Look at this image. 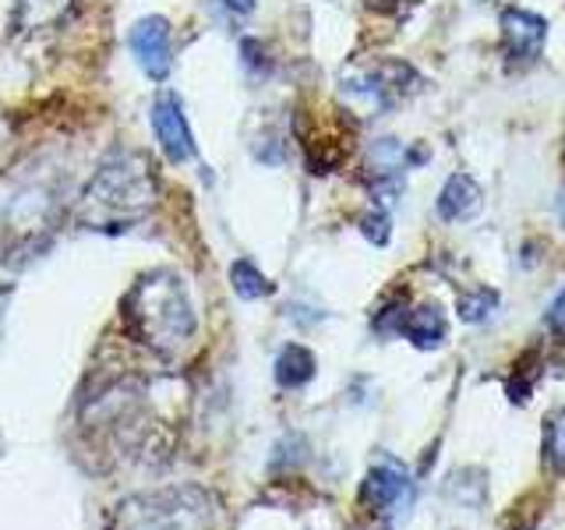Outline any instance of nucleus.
Instances as JSON below:
<instances>
[{
  "mask_svg": "<svg viewBox=\"0 0 565 530\" xmlns=\"http://www.w3.org/2000/svg\"><path fill=\"white\" fill-rule=\"evenodd\" d=\"M82 424L93 442L106 446L114 456H138L149 464L152 453H163L170 446L167 424L159 421V411L149 403V382L135 375H120L99 385L96 396L85 403Z\"/></svg>",
  "mask_w": 565,
  "mask_h": 530,
  "instance_id": "obj_1",
  "label": "nucleus"
},
{
  "mask_svg": "<svg viewBox=\"0 0 565 530\" xmlns=\"http://www.w3.org/2000/svg\"><path fill=\"white\" fill-rule=\"evenodd\" d=\"M156 199L159 181L152 159L146 152H114L85 184L75 205V220L85 230L117 234V230H131L138 220H146Z\"/></svg>",
  "mask_w": 565,
  "mask_h": 530,
  "instance_id": "obj_2",
  "label": "nucleus"
},
{
  "mask_svg": "<svg viewBox=\"0 0 565 530\" xmlns=\"http://www.w3.org/2000/svg\"><path fill=\"white\" fill-rule=\"evenodd\" d=\"M120 322L135 343L149 347L159 358L184 350L199 329L184 279L170 269H152L131 283L120 300Z\"/></svg>",
  "mask_w": 565,
  "mask_h": 530,
  "instance_id": "obj_3",
  "label": "nucleus"
},
{
  "mask_svg": "<svg viewBox=\"0 0 565 530\" xmlns=\"http://www.w3.org/2000/svg\"><path fill=\"white\" fill-rule=\"evenodd\" d=\"M220 506L202 485L135 491L106 512V530H216Z\"/></svg>",
  "mask_w": 565,
  "mask_h": 530,
  "instance_id": "obj_4",
  "label": "nucleus"
},
{
  "mask_svg": "<svg viewBox=\"0 0 565 530\" xmlns=\"http://www.w3.org/2000/svg\"><path fill=\"white\" fill-rule=\"evenodd\" d=\"M57 188L46 181H32L8 202L0 216V262L22 265L25 258L40 255L46 241L57 230L61 199Z\"/></svg>",
  "mask_w": 565,
  "mask_h": 530,
  "instance_id": "obj_5",
  "label": "nucleus"
},
{
  "mask_svg": "<svg viewBox=\"0 0 565 530\" xmlns=\"http://www.w3.org/2000/svg\"><path fill=\"white\" fill-rule=\"evenodd\" d=\"M411 85H414L411 67L399 61H385L367 71H358V78H343V93L358 103H367L371 110H382V106H393Z\"/></svg>",
  "mask_w": 565,
  "mask_h": 530,
  "instance_id": "obj_6",
  "label": "nucleus"
},
{
  "mask_svg": "<svg viewBox=\"0 0 565 530\" xmlns=\"http://www.w3.org/2000/svg\"><path fill=\"white\" fill-rule=\"evenodd\" d=\"M406 495H411V470H406L396 456H379L361 485V502L375 512H388V509H396Z\"/></svg>",
  "mask_w": 565,
  "mask_h": 530,
  "instance_id": "obj_7",
  "label": "nucleus"
},
{
  "mask_svg": "<svg viewBox=\"0 0 565 530\" xmlns=\"http://www.w3.org/2000/svg\"><path fill=\"white\" fill-rule=\"evenodd\" d=\"M152 128L159 146H163L170 163H184V159L194 156V135L188 128V117H184V106L173 93H159L152 103Z\"/></svg>",
  "mask_w": 565,
  "mask_h": 530,
  "instance_id": "obj_8",
  "label": "nucleus"
},
{
  "mask_svg": "<svg viewBox=\"0 0 565 530\" xmlns=\"http://www.w3.org/2000/svg\"><path fill=\"white\" fill-rule=\"evenodd\" d=\"M131 53L138 57L141 71L149 78L163 82L170 75V64H173V53H170V22L159 14L141 18V22L131 29Z\"/></svg>",
  "mask_w": 565,
  "mask_h": 530,
  "instance_id": "obj_9",
  "label": "nucleus"
},
{
  "mask_svg": "<svg viewBox=\"0 0 565 530\" xmlns=\"http://www.w3.org/2000/svg\"><path fill=\"white\" fill-rule=\"evenodd\" d=\"M547 35V22L534 11H502V46L509 61H534Z\"/></svg>",
  "mask_w": 565,
  "mask_h": 530,
  "instance_id": "obj_10",
  "label": "nucleus"
},
{
  "mask_svg": "<svg viewBox=\"0 0 565 530\" xmlns=\"http://www.w3.org/2000/svg\"><path fill=\"white\" fill-rule=\"evenodd\" d=\"M481 205H484L481 184H477L470 173H452L446 181V188H441V194H438V216L449 220V223L477 216Z\"/></svg>",
  "mask_w": 565,
  "mask_h": 530,
  "instance_id": "obj_11",
  "label": "nucleus"
},
{
  "mask_svg": "<svg viewBox=\"0 0 565 530\" xmlns=\"http://www.w3.org/2000/svg\"><path fill=\"white\" fill-rule=\"evenodd\" d=\"M403 336L420 350H435L446 340V315H441L435 305H420L414 311H406V326Z\"/></svg>",
  "mask_w": 565,
  "mask_h": 530,
  "instance_id": "obj_12",
  "label": "nucleus"
},
{
  "mask_svg": "<svg viewBox=\"0 0 565 530\" xmlns=\"http://www.w3.org/2000/svg\"><path fill=\"white\" fill-rule=\"evenodd\" d=\"M71 4H75V0H18L14 29L18 32H40V29L57 25Z\"/></svg>",
  "mask_w": 565,
  "mask_h": 530,
  "instance_id": "obj_13",
  "label": "nucleus"
},
{
  "mask_svg": "<svg viewBox=\"0 0 565 530\" xmlns=\"http://www.w3.org/2000/svg\"><path fill=\"white\" fill-rule=\"evenodd\" d=\"M311 379H315V353L308 347H300V343L282 347L279 358H276V382L282 389H300V385H308Z\"/></svg>",
  "mask_w": 565,
  "mask_h": 530,
  "instance_id": "obj_14",
  "label": "nucleus"
},
{
  "mask_svg": "<svg viewBox=\"0 0 565 530\" xmlns=\"http://www.w3.org/2000/svg\"><path fill=\"white\" fill-rule=\"evenodd\" d=\"M230 283H234L237 297H244V300H255V297L273 294V283L265 279L252 262H244V258L230 265Z\"/></svg>",
  "mask_w": 565,
  "mask_h": 530,
  "instance_id": "obj_15",
  "label": "nucleus"
},
{
  "mask_svg": "<svg viewBox=\"0 0 565 530\" xmlns=\"http://www.w3.org/2000/svg\"><path fill=\"white\" fill-rule=\"evenodd\" d=\"M491 311H499V294L491 287H473L463 300H459V318L463 322H484Z\"/></svg>",
  "mask_w": 565,
  "mask_h": 530,
  "instance_id": "obj_16",
  "label": "nucleus"
},
{
  "mask_svg": "<svg viewBox=\"0 0 565 530\" xmlns=\"http://www.w3.org/2000/svg\"><path fill=\"white\" fill-rule=\"evenodd\" d=\"M361 234L371 241V244H388V234H393V230H388V212L385 209H375V212H364L361 216Z\"/></svg>",
  "mask_w": 565,
  "mask_h": 530,
  "instance_id": "obj_17",
  "label": "nucleus"
},
{
  "mask_svg": "<svg viewBox=\"0 0 565 530\" xmlns=\"http://www.w3.org/2000/svg\"><path fill=\"white\" fill-rule=\"evenodd\" d=\"M547 329L565 340V290L552 300V308H547Z\"/></svg>",
  "mask_w": 565,
  "mask_h": 530,
  "instance_id": "obj_18",
  "label": "nucleus"
},
{
  "mask_svg": "<svg viewBox=\"0 0 565 530\" xmlns=\"http://www.w3.org/2000/svg\"><path fill=\"white\" fill-rule=\"evenodd\" d=\"M552 459H555V467L565 470V411L562 417L555 421V435H552Z\"/></svg>",
  "mask_w": 565,
  "mask_h": 530,
  "instance_id": "obj_19",
  "label": "nucleus"
},
{
  "mask_svg": "<svg viewBox=\"0 0 565 530\" xmlns=\"http://www.w3.org/2000/svg\"><path fill=\"white\" fill-rule=\"evenodd\" d=\"M226 8L237 14H247V11H255V0H226Z\"/></svg>",
  "mask_w": 565,
  "mask_h": 530,
  "instance_id": "obj_20",
  "label": "nucleus"
},
{
  "mask_svg": "<svg viewBox=\"0 0 565 530\" xmlns=\"http://www.w3.org/2000/svg\"><path fill=\"white\" fill-rule=\"evenodd\" d=\"M4 311H8V290L0 287V322H4Z\"/></svg>",
  "mask_w": 565,
  "mask_h": 530,
  "instance_id": "obj_21",
  "label": "nucleus"
},
{
  "mask_svg": "<svg viewBox=\"0 0 565 530\" xmlns=\"http://www.w3.org/2000/svg\"><path fill=\"white\" fill-rule=\"evenodd\" d=\"M562 223H565V194H562Z\"/></svg>",
  "mask_w": 565,
  "mask_h": 530,
  "instance_id": "obj_22",
  "label": "nucleus"
}]
</instances>
